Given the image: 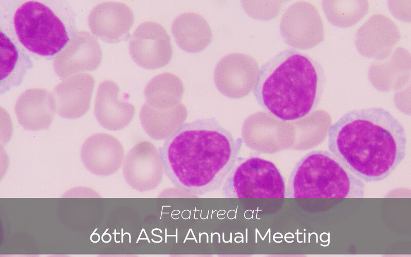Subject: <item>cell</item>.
I'll list each match as a JSON object with an SVG mask.
<instances>
[{
    "label": "cell",
    "mask_w": 411,
    "mask_h": 257,
    "mask_svg": "<svg viewBox=\"0 0 411 257\" xmlns=\"http://www.w3.org/2000/svg\"><path fill=\"white\" fill-rule=\"evenodd\" d=\"M182 82L177 76L164 72L153 77L144 90L146 103L158 109L173 108L181 103L184 93Z\"/></svg>",
    "instance_id": "ac0fdd59"
},
{
    "label": "cell",
    "mask_w": 411,
    "mask_h": 257,
    "mask_svg": "<svg viewBox=\"0 0 411 257\" xmlns=\"http://www.w3.org/2000/svg\"><path fill=\"white\" fill-rule=\"evenodd\" d=\"M102 52L96 38L90 32L77 31L66 45L53 58L54 72L62 80L85 71L96 70Z\"/></svg>",
    "instance_id": "ba28073f"
},
{
    "label": "cell",
    "mask_w": 411,
    "mask_h": 257,
    "mask_svg": "<svg viewBox=\"0 0 411 257\" xmlns=\"http://www.w3.org/2000/svg\"><path fill=\"white\" fill-rule=\"evenodd\" d=\"M322 4L328 21L340 27L355 24L368 9V2L364 1H323Z\"/></svg>",
    "instance_id": "d6986e66"
},
{
    "label": "cell",
    "mask_w": 411,
    "mask_h": 257,
    "mask_svg": "<svg viewBox=\"0 0 411 257\" xmlns=\"http://www.w3.org/2000/svg\"><path fill=\"white\" fill-rule=\"evenodd\" d=\"M0 30L28 52L50 59L76 32L67 1H0Z\"/></svg>",
    "instance_id": "277c9868"
},
{
    "label": "cell",
    "mask_w": 411,
    "mask_h": 257,
    "mask_svg": "<svg viewBox=\"0 0 411 257\" xmlns=\"http://www.w3.org/2000/svg\"><path fill=\"white\" fill-rule=\"evenodd\" d=\"M80 156L89 171L98 176H107L120 168L124 152L122 145L116 137L105 133H97L84 142Z\"/></svg>",
    "instance_id": "8fae6325"
},
{
    "label": "cell",
    "mask_w": 411,
    "mask_h": 257,
    "mask_svg": "<svg viewBox=\"0 0 411 257\" xmlns=\"http://www.w3.org/2000/svg\"><path fill=\"white\" fill-rule=\"evenodd\" d=\"M242 145L215 118L184 123L159 149L164 172L177 188L202 195L221 186Z\"/></svg>",
    "instance_id": "6da1fadb"
},
{
    "label": "cell",
    "mask_w": 411,
    "mask_h": 257,
    "mask_svg": "<svg viewBox=\"0 0 411 257\" xmlns=\"http://www.w3.org/2000/svg\"><path fill=\"white\" fill-rule=\"evenodd\" d=\"M365 185L330 152L312 151L292 170L286 197L290 198H363Z\"/></svg>",
    "instance_id": "5b68a950"
},
{
    "label": "cell",
    "mask_w": 411,
    "mask_h": 257,
    "mask_svg": "<svg viewBox=\"0 0 411 257\" xmlns=\"http://www.w3.org/2000/svg\"><path fill=\"white\" fill-rule=\"evenodd\" d=\"M325 75L320 63L295 49L271 58L258 71L253 94L258 104L283 121L305 117L317 107Z\"/></svg>",
    "instance_id": "3957f363"
},
{
    "label": "cell",
    "mask_w": 411,
    "mask_h": 257,
    "mask_svg": "<svg viewBox=\"0 0 411 257\" xmlns=\"http://www.w3.org/2000/svg\"><path fill=\"white\" fill-rule=\"evenodd\" d=\"M330 152L349 171L365 182L388 177L406 155L403 124L382 107L349 111L327 130Z\"/></svg>",
    "instance_id": "7a4b0ae2"
},
{
    "label": "cell",
    "mask_w": 411,
    "mask_h": 257,
    "mask_svg": "<svg viewBox=\"0 0 411 257\" xmlns=\"http://www.w3.org/2000/svg\"><path fill=\"white\" fill-rule=\"evenodd\" d=\"M119 87L105 80L98 86L94 108L96 120L104 128L118 131L128 125L135 114L134 106L119 98Z\"/></svg>",
    "instance_id": "4fadbf2b"
},
{
    "label": "cell",
    "mask_w": 411,
    "mask_h": 257,
    "mask_svg": "<svg viewBox=\"0 0 411 257\" xmlns=\"http://www.w3.org/2000/svg\"><path fill=\"white\" fill-rule=\"evenodd\" d=\"M229 198L286 197L285 181L272 162L257 157H238L222 185Z\"/></svg>",
    "instance_id": "8992f818"
},
{
    "label": "cell",
    "mask_w": 411,
    "mask_h": 257,
    "mask_svg": "<svg viewBox=\"0 0 411 257\" xmlns=\"http://www.w3.org/2000/svg\"><path fill=\"white\" fill-rule=\"evenodd\" d=\"M171 30L178 46L185 52L203 50L211 41V31L207 21L199 14L186 12L173 21Z\"/></svg>",
    "instance_id": "2e32d148"
},
{
    "label": "cell",
    "mask_w": 411,
    "mask_h": 257,
    "mask_svg": "<svg viewBox=\"0 0 411 257\" xmlns=\"http://www.w3.org/2000/svg\"><path fill=\"white\" fill-rule=\"evenodd\" d=\"M95 83L92 76L85 73L63 80L51 93L56 113L68 119L83 116L89 108Z\"/></svg>",
    "instance_id": "7c38bea8"
},
{
    "label": "cell",
    "mask_w": 411,
    "mask_h": 257,
    "mask_svg": "<svg viewBox=\"0 0 411 257\" xmlns=\"http://www.w3.org/2000/svg\"><path fill=\"white\" fill-rule=\"evenodd\" d=\"M187 116L186 108L182 103L172 108L158 109L146 102L140 112L145 132L152 138L158 140L168 138L183 124Z\"/></svg>",
    "instance_id": "e0dca14e"
},
{
    "label": "cell",
    "mask_w": 411,
    "mask_h": 257,
    "mask_svg": "<svg viewBox=\"0 0 411 257\" xmlns=\"http://www.w3.org/2000/svg\"><path fill=\"white\" fill-rule=\"evenodd\" d=\"M130 55L140 67L153 69L162 67L171 61V38L160 24L145 22L136 29L129 42Z\"/></svg>",
    "instance_id": "52a82bcc"
},
{
    "label": "cell",
    "mask_w": 411,
    "mask_h": 257,
    "mask_svg": "<svg viewBox=\"0 0 411 257\" xmlns=\"http://www.w3.org/2000/svg\"><path fill=\"white\" fill-rule=\"evenodd\" d=\"M33 66L28 52L0 30V93L18 86Z\"/></svg>",
    "instance_id": "9a60e30c"
},
{
    "label": "cell",
    "mask_w": 411,
    "mask_h": 257,
    "mask_svg": "<svg viewBox=\"0 0 411 257\" xmlns=\"http://www.w3.org/2000/svg\"><path fill=\"white\" fill-rule=\"evenodd\" d=\"M92 34L109 43L119 42L127 36L134 21V13L126 4L106 2L95 7L88 17Z\"/></svg>",
    "instance_id": "30bf717a"
},
{
    "label": "cell",
    "mask_w": 411,
    "mask_h": 257,
    "mask_svg": "<svg viewBox=\"0 0 411 257\" xmlns=\"http://www.w3.org/2000/svg\"><path fill=\"white\" fill-rule=\"evenodd\" d=\"M14 111L19 124L29 131L48 128L56 112L51 93L39 88L25 90L18 98Z\"/></svg>",
    "instance_id": "5bb4252c"
},
{
    "label": "cell",
    "mask_w": 411,
    "mask_h": 257,
    "mask_svg": "<svg viewBox=\"0 0 411 257\" xmlns=\"http://www.w3.org/2000/svg\"><path fill=\"white\" fill-rule=\"evenodd\" d=\"M163 170L159 152L147 141H140L130 149L123 167L128 185L141 192L156 189L162 181Z\"/></svg>",
    "instance_id": "9c48e42d"
}]
</instances>
